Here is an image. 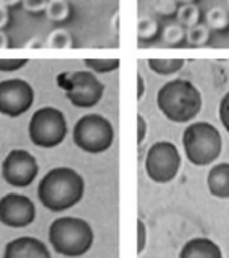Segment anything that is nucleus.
<instances>
[{
	"label": "nucleus",
	"mask_w": 229,
	"mask_h": 258,
	"mask_svg": "<svg viewBox=\"0 0 229 258\" xmlns=\"http://www.w3.org/2000/svg\"><path fill=\"white\" fill-rule=\"evenodd\" d=\"M177 17L181 24L192 27V26L198 24V21H199V9L195 3H183L177 9Z\"/></svg>",
	"instance_id": "f3484780"
},
{
	"label": "nucleus",
	"mask_w": 229,
	"mask_h": 258,
	"mask_svg": "<svg viewBox=\"0 0 229 258\" xmlns=\"http://www.w3.org/2000/svg\"><path fill=\"white\" fill-rule=\"evenodd\" d=\"M26 47H29V48H41L42 47V42L38 38H32V39H29L26 42Z\"/></svg>",
	"instance_id": "2f4dec72"
},
{
	"label": "nucleus",
	"mask_w": 229,
	"mask_h": 258,
	"mask_svg": "<svg viewBox=\"0 0 229 258\" xmlns=\"http://www.w3.org/2000/svg\"><path fill=\"white\" fill-rule=\"evenodd\" d=\"M146 91V83H145V77L139 73L137 76V100H142Z\"/></svg>",
	"instance_id": "c756f323"
},
{
	"label": "nucleus",
	"mask_w": 229,
	"mask_h": 258,
	"mask_svg": "<svg viewBox=\"0 0 229 258\" xmlns=\"http://www.w3.org/2000/svg\"><path fill=\"white\" fill-rule=\"evenodd\" d=\"M47 45L51 48H69L72 45V39L68 30L65 29H54L48 33Z\"/></svg>",
	"instance_id": "a211bd4d"
},
{
	"label": "nucleus",
	"mask_w": 229,
	"mask_h": 258,
	"mask_svg": "<svg viewBox=\"0 0 229 258\" xmlns=\"http://www.w3.org/2000/svg\"><path fill=\"white\" fill-rule=\"evenodd\" d=\"M207 186L213 197L220 200L229 198V163H219L211 168L207 177Z\"/></svg>",
	"instance_id": "4468645a"
},
{
	"label": "nucleus",
	"mask_w": 229,
	"mask_h": 258,
	"mask_svg": "<svg viewBox=\"0 0 229 258\" xmlns=\"http://www.w3.org/2000/svg\"><path fill=\"white\" fill-rule=\"evenodd\" d=\"M8 44H9V41H8V36L0 30V48H5V47H8Z\"/></svg>",
	"instance_id": "473e14b6"
},
{
	"label": "nucleus",
	"mask_w": 229,
	"mask_h": 258,
	"mask_svg": "<svg viewBox=\"0 0 229 258\" xmlns=\"http://www.w3.org/2000/svg\"><path fill=\"white\" fill-rule=\"evenodd\" d=\"M68 127L63 113L54 107H44L33 113L29 124L30 141L42 148H53L63 142Z\"/></svg>",
	"instance_id": "423d86ee"
},
{
	"label": "nucleus",
	"mask_w": 229,
	"mask_h": 258,
	"mask_svg": "<svg viewBox=\"0 0 229 258\" xmlns=\"http://www.w3.org/2000/svg\"><path fill=\"white\" fill-rule=\"evenodd\" d=\"M183 147L187 160L195 166H207L216 162L222 153L220 132L210 122L199 121L187 125L183 133Z\"/></svg>",
	"instance_id": "20e7f679"
},
{
	"label": "nucleus",
	"mask_w": 229,
	"mask_h": 258,
	"mask_svg": "<svg viewBox=\"0 0 229 258\" xmlns=\"http://www.w3.org/2000/svg\"><path fill=\"white\" fill-rule=\"evenodd\" d=\"M146 133H148V122L143 118V115H139L137 116V144L139 145L145 141Z\"/></svg>",
	"instance_id": "cd10ccee"
},
{
	"label": "nucleus",
	"mask_w": 229,
	"mask_h": 258,
	"mask_svg": "<svg viewBox=\"0 0 229 258\" xmlns=\"http://www.w3.org/2000/svg\"><path fill=\"white\" fill-rule=\"evenodd\" d=\"M137 33L140 39H149L157 33V21L151 17H140L137 23Z\"/></svg>",
	"instance_id": "412c9836"
},
{
	"label": "nucleus",
	"mask_w": 229,
	"mask_h": 258,
	"mask_svg": "<svg viewBox=\"0 0 229 258\" xmlns=\"http://www.w3.org/2000/svg\"><path fill=\"white\" fill-rule=\"evenodd\" d=\"M181 168V156L178 148L169 141H159L148 150L145 169L148 177L159 184L171 183Z\"/></svg>",
	"instance_id": "0eeeda50"
},
{
	"label": "nucleus",
	"mask_w": 229,
	"mask_h": 258,
	"mask_svg": "<svg viewBox=\"0 0 229 258\" xmlns=\"http://www.w3.org/2000/svg\"><path fill=\"white\" fill-rule=\"evenodd\" d=\"M103 85L89 73H79L72 76L68 98L79 107H91L97 104L103 95Z\"/></svg>",
	"instance_id": "9b49d317"
},
{
	"label": "nucleus",
	"mask_w": 229,
	"mask_h": 258,
	"mask_svg": "<svg viewBox=\"0 0 229 258\" xmlns=\"http://www.w3.org/2000/svg\"><path fill=\"white\" fill-rule=\"evenodd\" d=\"M187 41L192 44V45H202L208 41V36H210V32H208V27L204 26V24H195L192 27L187 29Z\"/></svg>",
	"instance_id": "aec40b11"
},
{
	"label": "nucleus",
	"mask_w": 229,
	"mask_h": 258,
	"mask_svg": "<svg viewBox=\"0 0 229 258\" xmlns=\"http://www.w3.org/2000/svg\"><path fill=\"white\" fill-rule=\"evenodd\" d=\"M8 20H9V15H8L6 6L0 3V29H2L3 26H6Z\"/></svg>",
	"instance_id": "7c9ffc66"
},
{
	"label": "nucleus",
	"mask_w": 229,
	"mask_h": 258,
	"mask_svg": "<svg viewBox=\"0 0 229 258\" xmlns=\"http://www.w3.org/2000/svg\"><path fill=\"white\" fill-rule=\"evenodd\" d=\"M24 9L30 11V12H39L45 9L47 0H21Z\"/></svg>",
	"instance_id": "bb28decb"
},
{
	"label": "nucleus",
	"mask_w": 229,
	"mask_h": 258,
	"mask_svg": "<svg viewBox=\"0 0 229 258\" xmlns=\"http://www.w3.org/2000/svg\"><path fill=\"white\" fill-rule=\"evenodd\" d=\"M219 118L225 130L229 133V92L222 98L219 104Z\"/></svg>",
	"instance_id": "a878e982"
},
{
	"label": "nucleus",
	"mask_w": 229,
	"mask_h": 258,
	"mask_svg": "<svg viewBox=\"0 0 229 258\" xmlns=\"http://www.w3.org/2000/svg\"><path fill=\"white\" fill-rule=\"evenodd\" d=\"M154 9L162 15H171L177 12V0H154Z\"/></svg>",
	"instance_id": "5701e85b"
},
{
	"label": "nucleus",
	"mask_w": 229,
	"mask_h": 258,
	"mask_svg": "<svg viewBox=\"0 0 229 258\" xmlns=\"http://www.w3.org/2000/svg\"><path fill=\"white\" fill-rule=\"evenodd\" d=\"M18 2H20V0H0V3L5 5V6H12V5L18 3Z\"/></svg>",
	"instance_id": "72a5a7b5"
},
{
	"label": "nucleus",
	"mask_w": 229,
	"mask_h": 258,
	"mask_svg": "<svg viewBox=\"0 0 229 258\" xmlns=\"http://www.w3.org/2000/svg\"><path fill=\"white\" fill-rule=\"evenodd\" d=\"M48 239L57 254L75 258L85 255L92 248L94 231L86 221L66 216L50 225Z\"/></svg>",
	"instance_id": "7ed1b4c3"
},
{
	"label": "nucleus",
	"mask_w": 229,
	"mask_h": 258,
	"mask_svg": "<svg viewBox=\"0 0 229 258\" xmlns=\"http://www.w3.org/2000/svg\"><path fill=\"white\" fill-rule=\"evenodd\" d=\"M45 15L53 21L65 20L69 14V5L66 0H47L45 5Z\"/></svg>",
	"instance_id": "dca6fc26"
},
{
	"label": "nucleus",
	"mask_w": 229,
	"mask_h": 258,
	"mask_svg": "<svg viewBox=\"0 0 229 258\" xmlns=\"http://www.w3.org/2000/svg\"><path fill=\"white\" fill-rule=\"evenodd\" d=\"M157 106L169 121L184 124L195 119L201 112L202 95L192 82L174 79L159 89Z\"/></svg>",
	"instance_id": "f03ea898"
},
{
	"label": "nucleus",
	"mask_w": 229,
	"mask_h": 258,
	"mask_svg": "<svg viewBox=\"0 0 229 258\" xmlns=\"http://www.w3.org/2000/svg\"><path fill=\"white\" fill-rule=\"evenodd\" d=\"M113 127L101 115H86L74 127V142L85 153L98 154L107 151L113 144Z\"/></svg>",
	"instance_id": "39448f33"
},
{
	"label": "nucleus",
	"mask_w": 229,
	"mask_h": 258,
	"mask_svg": "<svg viewBox=\"0 0 229 258\" xmlns=\"http://www.w3.org/2000/svg\"><path fill=\"white\" fill-rule=\"evenodd\" d=\"M178 2H183V3H193V0H178Z\"/></svg>",
	"instance_id": "f704fd0d"
},
{
	"label": "nucleus",
	"mask_w": 229,
	"mask_h": 258,
	"mask_svg": "<svg viewBox=\"0 0 229 258\" xmlns=\"http://www.w3.org/2000/svg\"><path fill=\"white\" fill-rule=\"evenodd\" d=\"M86 63L94 68L95 71H101V73H107V71H112L118 67V60H86Z\"/></svg>",
	"instance_id": "393cba45"
},
{
	"label": "nucleus",
	"mask_w": 229,
	"mask_h": 258,
	"mask_svg": "<svg viewBox=\"0 0 229 258\" xmlns=\"http://www.w3.org/2000/svg\"><path fill=\"white\" fill-rule=\"evenodd\" d=\"M148 67L159 76H171L184 67V59H148Z\"/></svg>",
	"instance_id": "2eb2a0df"
},
{
	"label": "nucleus",
	"mask_w": 229,
	"mask_h": 258,
	"mask_svg": "<svg viewBox=\"0 0 229 258\" xmlns=\"http://www.w3.org/2000/svg\"><path fill=\"white\" fill-rule=\"evenodd\" d=\"M23 65H24V60H2L0 59V70L3 71H12Z\"/></svg>",
	"instance_id": "c85d7f7f"
},
{
	"label": "nucleus",
	"mask_w": 229,
	"mask_h": 258,
	"mask_svg": "<svg viewBox=\"0 0 229 258\" xmlns=\"http://www.w3.org/2000/svg\"><path fill=\"white\" fill-rule=\"evenodd\" d=\"M180 258H223V254L220 246L211 239L196 237L183 246Z\"/></svg>",
	"instance_id": "ddd939ff"
},
{
	"label": "nucleus",
	"mask_w": 229,
	"mask_h": 258,
	"mask_svg": "<svg viewBox=\"0 0 229 258\" xmlns=\"http://www.w3.org/2000/svg\"><path fill=\"white\" fill-rule=\"evenodd\" d=\"M228 5H229V0H228Z\"/></svg>",
	"instance_id": "c9c22d12"
},
{
	"label": "nucleus",
	"mask_w": 229,
	"mask_h": 258,
	"mask_svg": "<svg viewBox=\"0 0 229 258\" xmlns=\"http://www.w3.org/2000/svg\"><path fill=\"white\" fill-rule=\"evenodd\" d=\"M38 175L36 159L24 150H12L2 163V177L12 187H27Z\"/></svg>",
	"instance_id": "6e6552de"
},
{
	"label": "nucleus",
	"mask_w": 229,
	"mask_h": 258,
	"mask_svg": "<svg viewBox=\"0 0 229 258\" xmlns=\"http://www.w3.org/2000/svg\"><path fill=\"white\" fill-rule=\"evenodd\" d=\"M184 30L180 24H171L163 30V39L168 44H178L184 38Z\"/></svg>",
	"instance_id": "4be33fe9"
},
{
	"label": "nucleus",
	"mask_w": 229,
	"mask_h": 258,
	"mask_svg": "<svg viewBox=\"0 0 229 258\" xmlns=\"http://www.w3.org/2000/svg\"><path fill=\"white\" fill-rule=\"evenodd\" d=\"M36 216L35 204L30 198L17 194H8L0 200V222L11 228H24Z\"/></svg>",
	"instance_id": "9d476101"
},
{
	"label": "nucleus",
	"mask_w": 229,
	"mask_h": 258,
	"mask_svg": "<svg viewBox=\"0 0 229 258\" xmlns=\"http://www.w3.org/2000/svg\"><path fill=\"white\" fill-rule=\"evenodd\" d=\"M148 243V230L142 219L137 221V254H142Z\"/></svg>",
	"instance_id": "b1692460"
},
{
	"label": "nucleus",
	"mask_w": 229,
	"mask_h": 258,
	"mask_svg": "<svg viewBox=\"0 0 229 258\" xmlns=\"http://www.w3.org/2000/svg\"><path fill=\"white\" fill-rule=\"evenodd\" d=\"M207 23L211 29H225L229 24L228 12L223 8L214 6L207 12Z\"/></svg>",
	"instance_id": "6ab92c4d"
},
{
	"label": "nucleus",
	"mask_w": 229,
	"mask_h": 258,
	"mask_svg": "<svg viewBox=\"0 0 229 258\" xmlns=\"http://www.w3.org/2000/svg\"><path fill=\"white\" fill-rule=\"evenodd\" d=\"M3 258H51L47 246L35 237H18L5 248Z\"/></svg>",
	"instance_id": "f8f14e48"
},
{
	"label": "nucleus",
	"mask_w": 229,
	"mask_h": 258,
	"mask_svg": "<svg viewBox=\"0 0 229 258\" xmlns=\"http://www.w3.org/2000/svg\"><path fill=\"white\" fill-rule=\"evenodd\" d=\"M33 103V89L20 79L0 82V113L8 116L23 115Z\"/></svg>",
	"instance_id": "1a4fd4ad"
},
{
	"label": "nucleus",
	"mask_w": 229,
	"mask_h": 258,
	"mask_svg": "<svg viewBox=\"0 0 229 258\" xmlns=\"http://www.w3.org/2000/svg\"><path fill=\"white\" fill-rule=\"evenodd\" d=\"M82 175L71 168H54L44 175L38 186L41 204L51 212H63L74 207L83 197Z\"/></svg>",
	"instance_id": "f257e3e1"
}]
</instances>
